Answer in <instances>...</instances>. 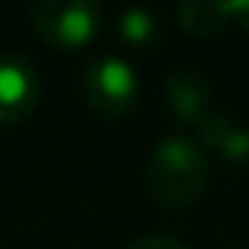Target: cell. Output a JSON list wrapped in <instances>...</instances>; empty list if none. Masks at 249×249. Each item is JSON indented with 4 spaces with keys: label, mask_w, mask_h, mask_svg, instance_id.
I'll return each mask as SVG.
<instances>
[{
    "label": "cell",
    "mask_w": 249,
    "mask_h": 249,
    "mask_svg": "<svg viewBox=\"0 0 249 249\" xmlns=\"http://www.w3.org/2000/svg\"><path fill=\"white\" fill-rule=\"evenodd\" d=\"M231 3L221 0H186L177 10V25L193 38H218L231 25Z\"/></svg>",
    "instance_id": "7"
},
{
    "label": "cell",
    "mask_w": 249,
    "mask_h": 249,
    "mask_svg": "<svg viewBox=\"0 0 249 249\" xmlns=\"http://www.w3.org/2000/svg\"><path fill=\"white\" fill-rule=\"evenodd\" d=\"M212 180L208 155L193 136H164L152 148L145 161V183L148 199L167 212H186L205 196Z\"/></svg>",
    "instance_id": "1"
},
{
    "label": "cell",
    "mask_w": 249,
    "mask_h": 249,
    "mask_svg": "<svg viewBox=\"0 0 249 249\" xmlns=\"http://www.w3.org/2000/svg\"><path fill=\"white\" fill-rule=\"evenodd\" d=\"M199 133V145L214 152L218 158H224L233 167H246L249 164V129L240 126L233 117L227 114H208L205 120L196 126Z\"/></svg>",
    "instance_id": "6"
},
{
    "label": "cell",
    "mask_w": 249,
    "mask_h": 249,
    "mask_svg": "<svg viewBox=\"0 0 249 249\" xmlns=\"http://www.w3.org/2000/svg\"><path fill=\"white\" fill-rule=\"evenodd\" d=\"M41 76L25 57L0 54V126H16L41 104Z\"/></svg>",
    "instance_id": "4"
},
{
    "label": "cell",
    "mask_w": 249,
    "mask_h": 249,
    "mask_svg": "<svg viewBox=\"0 0 249 249\" xmlns=\"http://www.w3.org/2000/svg\"><path fill=\"white\" fill-rule=\"evenodd\" d=\"M117 35L129 44V48H148L158 35V19L145 6H129L117 16Z\"/></svg>",
    "instance_id": "8"
},
{
    "label": "cell",
    "mask_w": 249,
    "mask_h": 249,
    "mask_svg": "<svg viewBox=\"0 0 249 249\" xmlns=\"http://www.w3.org/2000/svg\"><path fill=\"white\" fill-rule=\"evenodd\" d=\"M231 13H233V19L243 25V32L249 35V3H231Z\"/></svg>",
    "instance_id": "10"
},
{
    "label": "cell",
    "mask_w": 249,
    "mask_h": 249,
    "mask_svg": "<svg viewBox=\"0 0 249 249\" xmlns=\"http://www.w3.org/2000/svg\"><path fill=\"white\" fill-rule=\"evenodd\" d=\"M82 95L98 117H107V120L126 117L139 98L136 70L123 57H98L82 76Z\"/></svg>",
    "instance_id": "3"
},
{
    "label": "cell",
    "mask_w": 249,
    "mask_h": 249,
    "mask_svg": "<svg viewBox=\"0 0 249 249\" xmlns=\"http://www.w3.org/2000/svg\"><path fill=\"white\" fill-rule=\"evenodd\" d=\"M32 25L54 51H79L101 32V6L91 0H38Z\"/></svg>",
    "instance_id": "2"
},
{
    "label": "cell",
    "mask_w": 249,
    "mask_h": 249,
    "mask_svg": "<svg viewBox=\"0 0 249 249\" xmlns=\"http://www.w3.org/2000/svg\"><path fill=\"white\" fill-rule=\"evenodd\" d=\"M126 249H189V246L177 237H167V233H148V237L133 240Z\"/></svg>",
    "instance_id": "9"
},
{
    "label": "cell",
    "mask_w": 249,
    "mask_h": 249,
    "mask_svg": "<svg viewBox=\"0 0 249 249\" xmlns=\"http://www.w3.org/2000/svg\"><path fill=\"white\" fill-rule=\"evenodd\" d=\"M164 110L180 123H196L199 126L212 114V85L196 70H177L164 79L161 89Z\"/></svg>",
    "instance_id": "5"
}]
</instances>
